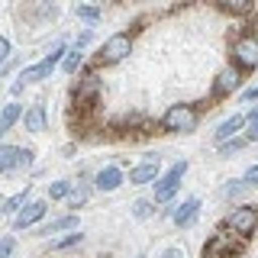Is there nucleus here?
Listing matches in <instances>:
<instances>
[{
  "label": "nucleus",
  "instance_id": "obj_35",
  "mask_svg": "<svg viewBox=\"0 0 258 258\" xmlns=\"http://www.w3.org/2000/svg\"><path fill=\"white\" fill-rule=\"evenodd\" d=\"M23 91H26V84H23V81H20V78H16V81H13V84H10V97H13V100H16V97H20Z\"/></svg>",
  "mask_w": 258,
  "mask_h": 258
},
{
  "label": "nucleus",
  "instance_id": "obj_29",
  "mask_svg": "<svg viewBox=\"0 0 258 258\" xmlns=\"http://www.w3.org/2000/svg\"><path fill=\"white\" fill-rule=\"evenodd\" d=\"M216 10H220V13H229V16H248L255 7L252 4H220Z\"/></svg>",
  "mask_w": 258,
  "mask_h": 258
},
{
  "label": "nucleus",
  "instance_id": "obj_30",
  "mask_svg": "<svg viewBox=\"0 0 258 258\" xmlns=\"http://www.w3.org/2000/svg\"><path fill=\"white\" fill-rule=\"evenodd\" d=\"M13 58V42L7 36H0V71H4V64Z\"/></svg>",
  "mask_w": 258,
  "mask_h": 258
},
{
  "label": "nucleus",
  "instance_id": "obj_9",
  "mask_svg": "<svg viewBox=\"0 0 258 258\" xmlns=\"http://www.w3.org/2000/svg\"><path fill=\"white\" fill-rule=\"evenodd\" d=\"M223 226L239 239H252L258 232V210L255 207H232L229 213H226Z\"/></svg>",
  "mask_w": 258,
  "mask_h": 258
},
{
  "label": "nucleus",
  "instance_id": "obj_16",
  "mask_svg": "<svg viewBox=\"0 0 258 258\" xmlns=\"http://www.w3.org/2000/svg\"><path fill=\"white\" fill-rule=\"evenodd\" d=\"M23 129L32 136L45 133L48 129V113H45V103H32V107H26V113H23Z\"/></svg>",
  "mask_w": 258,
  "mask_h": 258
},
{
  "label": "nucleus",
  "instance_id": "obj_20",
  "mask_svg": "<svg viewBox=\"0 0 258 258\" xmlns=\"http://www.w3.org/2000/svg\"><path fill=\"white\" fill-rule=\"evenodd\" d=\"M16 152H20V145L0 142V174H13L16 171Z\"/></svg>",
  "mask_w": 258,
  "mask_h": 258
},
{
  "label": "nucleus",
  "instance_id": "obj_26",
  "mask_svg": "<svg viewBox=\"0 0 258 258\" xmlns=\"http://www.w3.org/2000/svg\"><path fill=\"white\" fill-rule=\"evenodd\" d=\"M81 242H84V232H68V236H58V239H52V252H68V248H75V245H81Z\"/></svg>",
  "mask_w": 258,
  "mask_h": 258
},
{
  "label": "nucleus",
  "instance_id": "obj_27",
  "mask_svg": "<svg viewBox=\"0 0 258 258\" xmlns=\"http://www.w3.org/2000/svg\"><path fill=\"white\" fill-rule=\"evenodd\" d=\"M81 64H84V52L71 45V48H68V55H64V64H61V71H64V75H71V78H75L78 71H81Z\"/></svg>",
  "mask_w": 258,
  "mask_h": 258
},
{
  "label": "nucleus",
  "instance_id": "obj_6",
  "mask_svg": "<svg viewBox=\"0 0 258 258\" xmlns=\"http://www.w3.org/2000/svg\"><path fill=\"white\" fill-rule=\"evenodd\" d=\"M242 252H245V239L232 236L226 226H220V229L204 242V258H239Z\"/></svg>",
  "mask_w": 258,
  "mask_h": 258
},
{
  "label": "nucleus",
  "instance_id": "obj_37",
  "mask_svg": "<svg viewBox=\"0 0 258 258\" xmlns=\"http://www.w3.org/2000/svg\"><path fill=\"white\" fill-rule=\"evenodd\" d=\"M158 258H184V252H181V248H165Z\"/></svg>",
  "mask_w": 258,
  "mask_h": 258
},
{
  "label": "nucleus",
  "instance_id": "obj_1",
  "mask_svg": "<svg viewBox=\"0 0 258 258\" xmlns=\"http://www.w3.org/2000/svg\"><path fill=\"white\" fill-rule=\"evenodd\" d=\"M68 48H71V45L64 42V39H58V42L52 45V52H48L42 61L26 64V68H23L16 78H20L26 87H29V84H42V81H48V78L55 75V68H61V64H64V55H68Z\"/></svg>",
  "mask_w": 258,
  "mask_h": 258
},
{
  "label": "nucleus",
  "instance_id": "obj_39",
  "mask_svg": "<svg viewBox=\"0 0 258 258\" xmlns=\"http://www.w3.org/2000/svg\"><path fill=\"white\" fill-rule=\"evenodd\" d=\"M0 216H4V200H0Z\"/></svg>",
  "mask_w": 258,
  "mask_h": 258
},
{
  "label": "nucleus",
  "instance_id": "obj_18",
  "mask_svg": "<svg viewBox=\"0 0 258 258\" xmlns=\"http://www.w3.org/2000/svg\"><path fill=\"white\" fill-rule=\"evenodd\" d=\"M29 194H32V187L26 184V187H23V190H16L13 197H7V200H4V213H7V216H13V220H16V216H20L23 210L29 207V200H32Z\"/></svg>",
  "mask_w": 258,
  "mask_h": 258
},
{
  "label": "nucleus",
  "instance_id": "obj_28",
  "mask_svg": "<svg viewBox=\"0 0 258 258\" xmlns=\"http://www.w3.org/2000/svg\"><path fill=\"white\" fill-rule=\"evenodd\" d=\"M32 165H36V152L20 145V152H16V171H29Z\"/></svg>",
  "mask_w": 258,
  "mask_h": 258
},
{
  "label": "nucleus",
  "instance_id": "obj_36",
  "mask_svg": "<svg viewBox=\"0 0 258 258\" xmlns=\"http://www.w3.org/2000/svg\"><path fill=\"white\" fill-rule=\"evenodd\" d=\"M252 100H258V84L248 87V91H242V103H252Z\"/></svg>",
  "mask_w": 258,
  "mask_h": 258
},
{
  "label": "nucleus",
  "instance_id": "obj_24",
  "mask_svg": "<svg viewBox=\"0 0 258 258\" xmlns=\"http://www.w3.org/2000/svg\"><path fill=\"white\" fill-rule=\"evenodd\" d=\"M248 190H252V187H248L242 177H236V181H226L223 187H220V197H223V200H242Z\"/></svg>",
  "mask_w": 258,
  "mask_h": 258
},
{
  "label": "nucleus",
  "instance_id": "obj_34",
  "mask_svg": "<svg viewBox=\"0 0 258 258\" xmlns=\"http://www.w3.org/2000/svg\"><path fill=\"white\" fill-rule=\"evenodd\" d=\"M16 68H20V58H10V61H7L4 64V71H0V78H7V75H13V71Z\"/></svg>",
  "mask_w": 258,
  "mask_h": 258
},
{
  "label": "nucleus",
  "instance_id": "obj_33",
  "mask_svg": "<svg viewBox=\"0 0 258 258\" xmlns=\"http://www.w3.org/2000/svg\"><path fill=\"white\" fill-rule=\"evenodd\" d=\"M242 181H245L248 187H258V161H255V165H248V168H245V174H242Z\"/></svg>",
  "mask_w": 258,
  "mask_h": 258
},
{
  "label": "nucleus",
  "instance_id": "obj_17",
  "mask_svg": "<svg viewBox=\"0 0 258 258\" xmlns=\"http://www.w3.org/2000/svg\"><path fill=\"white\" fill-rule=\"evenodd\" d=\"M23 113H26V107H23L20 100H10L0 107V136H7L16 123H23Z\"/></svg>",
  "mask_w": 258,
  "mask_h": 258
},
{
  "label": "nucleus",
  "instance_id": "obj_8",
  "mask_svg": "<svg viewBox=\"0 0 258 258\" xmlns=\"http://www.w3.org/2000/svg\"><path fill=\"white\" fill-rule=\"evenodd\" d=\"M161 174H165L161 171V155L158 152H149V155H142L133 168H129L126 181L133 184V187H155V181Z\"/></svg>",
  "mask_w": 258,
  "mask_h": 258
},
{
  "label": "nucleus",
  "instance_id": "obj_21",
  "mask_svg": "<svg viewBox=\"0 0 258 258\" xmlns=\"http://www.w3.org/2000/svg\"><path fill=\"white\" fill-rule=\"evenodd\" d=\"M129 213H133L136 220H152V216L158 213V204L152 197H139V200H133V204H129Z\"/></svg>",
  "mask_w": 258,
  "mask_h": 258
},
{
  "label": "nucleus",
  "instance_id": "obj_31",
  "mask_svg": "<svg viewBox=\"0 0 258 258\" xmlns=\"http://www.w3.org/2000/svg\"><path fill=\"white\" fill-rule=\"evenodd\" d=\"M13 252H16V239L4 236V239H0V258H13Z\"/></svg>",
  "mask_w": 258,
  "mask_h": 258
},
{
  "label": "nucleus",
  "instance_id": "obj_19",
  "mask_svg": "<svg viewBox=\"0 0 258 258\" xmlns=\"http://www.w3.org/2000/svg\"><path fill=\"white\" fill-rule=\"evenodd\" d=\"M91 194H94V181H81V177H78L75 190H71V197H68V207H71V213H75V210H81V207H87Z\"/></svg>",
  "mask_w": 258,
  "mask_h": 258
},
{
  "label": "nucleus",
  "instance_id": "obj_12",
  "mask_svg": "<svg viewBox=\"0 0 258 258\" xmlns=\"http://www.w3.org/2000/svg\"><path fill=\"white\" fill-rule=\"evenodd\" d=\"M200 197H184L181 204H174L171 210V223L177 226V229H190L194 223H197V216H200Z\"/></svg>",
  "mask_w": 258,
  "mask_h": 258
},
{
  "label": "nucleus",
  "instance_id": "obj_2",
  "mask_svg": "<svg viewBox=\"0 0 258 258\" xmlns=\"http://www.w3.org/2000/svg\"><path fill=\"white\" fill-rule=\"evenodd\" d=\"M197 123H200V110L194 103H171L158 119L161 133H168V136H181V133L187 136L197 129Z\"/></svg>",
  "mask_w": 258,
  "mask_h": 258
},
{
  "label": "nucleus",
  "instance_id": "obj_4",
  "mask_svg": "<svg viewBox=\"0 0 258 258\" xmlns=\"http://www.w3.org/2000/svg\"><path fill=\"white\" fill-rule=\"evenodd\" d=\"M129 52H133V32L119 29V32H113L110 39H103V45L97 48L94 68H97V64H100V68H113V64L126 61V58H129Z\"/></svg>",
  "mask_w": 258,
  "mask_h": 258
},
{
  "label": "nucleus",
  "instance_id": "obj_10",
  "mask_svg": "<svg viewBox=\"0 0 258 258\" xmlns=\"http://www.w3.org/2000/svg\"><path fill=\"white\" fill-rule=\"evenodd\" d=\"M94 190L97 194H113V190H119L126 184V171H123V165L119 161H110V165H100L94 171Z\"/></svg>",
  "mask_w": 258,
  "mask_h": 258
},
{
  "label": "nucleus",
  "instance_id": "obj_3",
  "mask_svg": "<svg viewBox=\"0 0 258 258\" xmlns=\"http://www.w3.org/2000/svg\"><path fill=\"white\" fill-rule=\"evenodd\" d=\"M229 64H232V68H239L242 75L258 68V36H255L252 29L239 32V36L229 42Z\"/></svg>",
  "mask_w": 258,
  "mask_h": 258
},
{
  "label": "nucleus",
  "instance_id": "obj_32",
  "mask_svg": "<svg viewBox=\"0 0 258 258\" xmlns=\"http://www.w3.org/2000/svg\"><path fill=\"white\" fill-rule=\"evenodd\" d=\"M91 42H94V29H84V32H81V36L75 39V42H71V45H75V48H81V52H84V48L91 45Z\"/></svg>",
  "mask_w": 258,
  "mask_h": 258
},
{
  "label": "nucleus",
  "instance_id": "obj_11",
  "mask_svg": "<svg viewBox=\"0 0 258 258\" xmlns=\"http://www.w3.org/2000/svg\"><path fill=\"white\" fill-rule=\"evenodd\" d=\"M242 81H245V75L239 68H232V64L220 68L213 78V100H223V97H232L236 91H242Z\"/></svg>",
  "mask_w": 258,
  "mask_h": 258
},
{
  "label": "nucleus",
  "instance_id": "obj_13",
  "mask_svg": "<svg viewBox=\"0 0 258 258\" xmlns=\"http://www.w3.org/2000/svg\"><path fill=\"white\" fill-rule=\"evenodd\" d=\"M45 213H48V200H29V207L13 220V229H16V232L32 229V226H39V223L45 220Z\"/></svg>",
  "mask_w": 258,
  "mask_h": 258
},
{
  "label": "nucleus",
  "instance_id": "obj_15",
  "mask_svg": "<svg viewBox=\"0 0 258 258\" xmlns=\"http://www.w3.org/2000/svg\"><path fill=\"white\" fill-rule=\"evenodd\" d=\"M75 229H78V213H61V216H55V220H48V223L39 226L36 236L52 239V236H58V232H75Z\"/></svg>",
  "mask_w": 258,
  "mask_h": 258
},
{
  "label": "nucleus",
  "instance_id": "obj_7",
  "mask_svg": "<svg viewBox=\"0 0 258 258\" xmlns=\"http://www.w3.org/2000/svg\"><path fill=\"white\" fill-rule=\"evenodd\" d=\"M100 87H103V78L97 75V68H94V64H91V68H84L78 75V81L71 84V100H75V107H81V110L94 107Z\"/></svg>",
  "mask_w": 258,
  "mask_h": 258
},
{
  "label": "nucleus",
  "instance_id": "obj_23",
  "mask_svg": "<svg viewBox=\"0 0 258 258\" xmlns=\"http://www.w3.org/2000/svg\"><path fill=\"white\" fill-rule=\"evenodd\" d=\"M75 16H78L81 23H87V29H91V26H97V23L103 20V10H100V7H94V4H78L75 7Z\"/></svg>",
  "mask_w": 258,
  "mask_h": 258
},
{
  "label": "nucleus",
  "instance_id": "obj_22",
  "mask_svg": "<svg viewBox=\"0 0 258 258\" xmlns=\"http://www.w3.org/2000/svg\"><path fill=\"white\" fill-rule=\"evenodd\" d=\"M71 190H75V181H68V177H61V181H52V184L45 187V197H48V200H64V204H68Z\"/></svg>",
  "mask_w": 258,
  "mask_h": 258
},
{
  "label": "nucleus",
  "instance_id": "obj_5",
  "mask_svg": "<svg viewBox=\"0 0 258 258\" xmlns=\"http://www.w3.org/2000/svg\"><path fill=\"white\" fill-rule=\"evenodd\" d=\"M187 158H177L171 168H165V174L155 181V187H152V200L155 204H171V200L177 197V190H181L184 184V174H187Z\"/></svg>",
  "mask_w": 258,
  "mask_h": 258
},
{
  "label": "nucleus",
  "instance_id": "obj_14",
  "mask_svg": "<svg viewBox=\"0 0 258 258\" xmlns=\"http://www.w3.org/2000/svg\"><path fill=\"white\" fill-rule=\"evenodd\" d=\"M245 126H248L245 113H232V116H226L223 123L213 129V142H216V145H223V142L236 139V136H242V129H245Z\"/></svg>",
  "mask_w": 258,
  "mask_h": 258
},
{
  "label": "nucleus",
  "instance_id": "obj_38",
  "mask_svg": "<svg viewBox=\"0 0 258 258\" xmlns=\"http://www.w3.org/2000/svg\"><path fill=\"white\" fill-rule=\"evenodd\" d=\"M245 119H248V126H258V107H252L245 113Z\"/></svg>",
  "mask_w": 258,
  "mask_h": 258
},
{
  "label": "nucleus",
  "instance_id": "obj_25",
  "mask_svg": "<svg viewBox=\"0 0 258 258\" xmlns=\"http://www.w3.org/2000/svg\"><path fill=\"white\" fill-rule=\"evenodd\" d=\"M248 145V139L245 136H236V139H229V142H223V145H216V155L220 158H236L242 149Z\"/></svg>",
  "mask_w": 258,
  "mask_h": 258
}]
</instances>
